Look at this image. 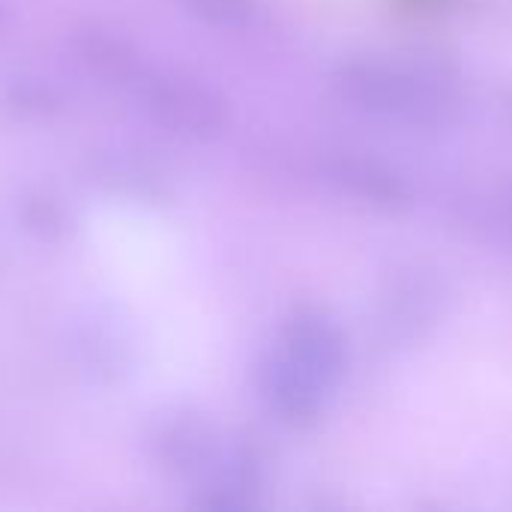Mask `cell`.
I'll return each mask as SVG.
<instances>
[{"label": "cell", "instance_id": "4", "mask_svg": "<svg viewBox=\"0 0 512 512\" xmlns=\"http://www.w3.org/2000/svg\"><path fill=\"white\" fill-rule=\"evenodd\" d=\"M126 99L156 129L171 132V135H198L213 126V108L195 87L150 66L138 78V84L129 90Z\"/></svg>", "mask_w": 512, "mask_h": 512}, {"label": "cell", "instance_id": "7", "mask_svg": "<svg viewBox=\"0 0 512 512\" xmlns=\"http://www.w3.org/2000/svg\"><path fill=\"white\" fill-rule=\"evenodd\" d=\"M12 219L39 246H63L78 228V213L51 183H24L12 198Z\"/></svg>", "mask_w": 512, "mask_h": 512}, {"label": "cell", "instance_id": "2", "mask_svg": "<svg viewBox=\"0 0 512 512\" xmlns=\"http://www.w3.org/2000/svg\"><path fill=\"white\" fill-rule=\"evenodd\" d=\"M66 57L72 69L105 93L129 96L138 78L147 72V60L135 39L105 21H84L66 33Z\"/></svg>", "mask_w": 512, "mask_h": 512}, {"label": "cell", "instance_id": "3", "mask_svg": "<svg viewBox=\"0 0 512 512\" xmlns=\"http://www.w3.org/2000/svg\"><path fill=\"white\" fill-rule=\"evenodd\" d=\"M84 180L105 198L156 207L168 198V183L162 168L132 144H99L84 153Z\"/></svg>", "mask_w": 512, "mask_h": 512}, {"label": "cell", "instance_id": "8", "mask_svg": "<svg viewBox=\"0 0 512 512\" xmlns=\"http://www.w3.org/2000/svg\"><path fill=\"white\" fill-rule=\"evenodd\" d=\"M0 27H3V6H0Z\"/></svg>", "mask_w": 512, "mask_h": 512}, {"label": "cell", "instance_id": "6", "mask_svg": "<svg viewBox=\"0 0 512 512\" xmlns=\"http://www.w3.org/2000/svg\"><path fill=\"white\" fill-rule=\"evenodd\" d=\"M0 111L18 126H48L69 111V93L39 69H15L0 81Z\"/></svg>", "mask_w": 512, "mask_h": 512}, {"label": "cell", "instance_id": "5", "mask_svg": "<svg viewBox=\"0 0 512 512\" xmlns=\"http://www.w3.org/2000/svg\"><path fill=\"white\" fill-rule=\"evenodd\" d=\"M204 444H207L204 423L183 405L156 411L141 435V447L150 465L168 474H183L192 465H198L204 456Z\"/></svg>", "mask_w": 512, "mask_h": 512}, {"label": "cell", "instance_id": "1", "mask_svg": "<svg viewBox=\"0 0 512 512\" xmlns=\"http://www.w3.org/2000/svg\"><path fill=\"white\" fill-rule=\"evenodd\" d=\"M63 351L78 378L90 387H120L135 375L138 342L132 324L114 306H87L63 330Z\"/></svg>", "mask_w": 512, "mask_h": 512}]
</instances>
